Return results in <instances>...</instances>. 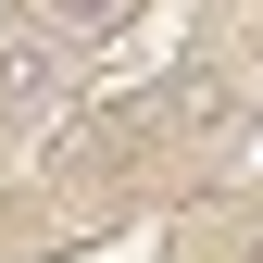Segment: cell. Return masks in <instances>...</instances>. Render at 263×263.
I'll list each match as a JSON object with an SVG mask.
<instances>
[{"label":"cell","instance_id":"obj_1","mask_svg":"<svg viewBox=\"0 0 263 263\" xmlns=\"http://www.w3.org/2000/svg\"><path fill=\"white\" fill-rule=\"evenodd\" d=\"M63 88H76V63H63L38 25H25V38H0V113L38 125V113H63Z\"/></svg>","mask_w":263,"mask_h":263},{"label":"cell","instance_id":"obj_2","mask_svg":"<svg viewBox=\"0 0 263 263\" xmlns=\"http://www.w3.org/2000/svg\"><path fill=\"white\" fill-rule=\"evenodd\" d=\"M163 125H188V138H226V125H238V88H226L213 63H188V76H163Z\"/></svg>","mask_w":263,"mask_h":263},{"label":"cell","instance_id":"obj_3","mask_svg":"<svg viewBox=\"0 0 263 263\" xmlns=\"http://www.w3.org/2000/svg\"><path fill=\"white\" fill-rule=\"evenodd\" d=\"M25 13H38V25H76V38H101V25L125 13V0H25Z\"/></svg>","mask_w":263,"mask_h":263}]
</instances>
